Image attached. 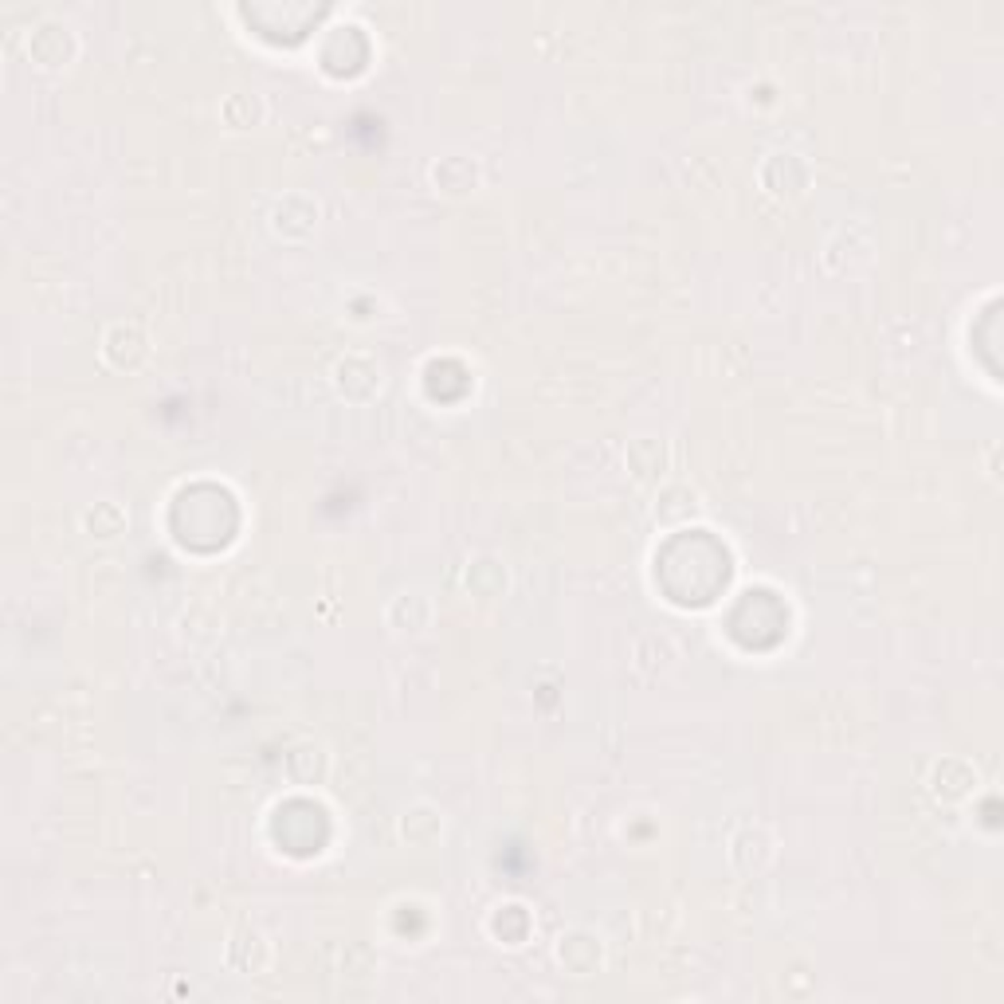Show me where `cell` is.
<instances>
[{"label": "cell", "instance_id": "1", "mask_svg": "<svg viewBox=\"0 0 1004 1004\" xmlns=\"http://www.w3.org/2000/svg\"><path fill=\"white\" fill-rule=\"evenodd\" d=\"M122 511H118V506H111V502H102V506H94V511H86V530H91L94 538H114L118 530H122Z\"/></svg>", "mask_w": 1004, "mask_h": 1004}]
</instances>
